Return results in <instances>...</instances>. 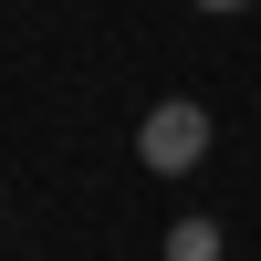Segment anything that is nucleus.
I'll return each instance as SVG.
<instances>
[{
  "label": "nucleus",
  "instance_id": "1",
  "mask_svg": "<svg viewBox=\"0 0 261 261\" xmlns=\"http://www.w3.org/2000/svg\"><path fill=\"white\" fill-rule=\"evenodd\" d=\"M136 157L157 167V178H188V167L209 157V105H188V94H178V105H157V115L136 125Z\"/></svg>",
  "mask_w": 261,
  "mask_h": 261
},
{
  "label": "nucleus",
  "instance_id": "2",
  "mask_svg": "<svg viewBox=\"0 0 261 261\" xmlns=\"http://www.w3.org/2000/svg\"><path fill=\"white\" fill-rule=\"evenodd\" d=\"M167 261H220V220H167Z\"/></svg>",
  "mask_w": 261,
  "mask_h": 261
},
{
  "label": "nucleus",
  "instance_id": "3",
  "mask_svg": "<svg viewBox=\"0 0 261 261\" xmlns=\"http://www.w3.org/2000/svg\"><path fill=\"white\" fill-rule=\"evenodd\" d=\"M199 11H251V0H199Z\"/></svg>",
  "mask_w": 261,
  "mask_h": 261
}]
</instances>
